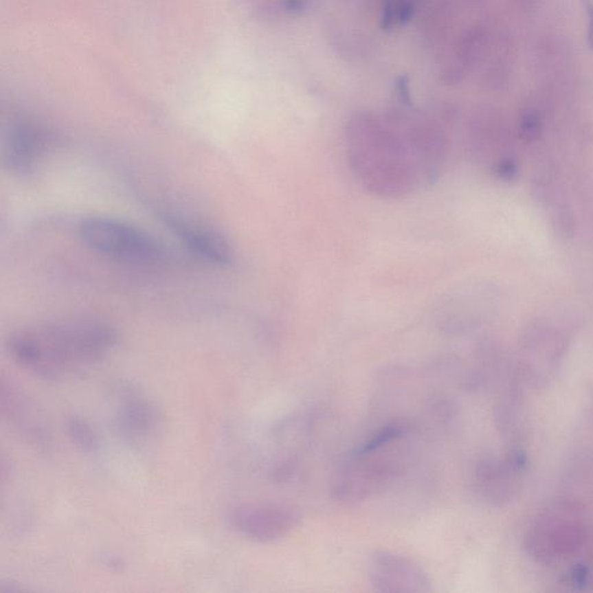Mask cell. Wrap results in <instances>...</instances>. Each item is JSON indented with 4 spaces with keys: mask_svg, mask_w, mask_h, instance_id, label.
<instances>
[{
    "mask_svg": "<svg viewBox=\"0 0 593 593\" xmlns=\"http://www.w3.org/2000/svg\"><path fill=\"white\" fill-rule=\"evenodd\" d=\"M118 343V332L111 324L79 317L20 329L8 337L6 348L23 369L43 379L59 380L102 361Z\"/></svg>",
    "mask_w": 593,
    "mask_h": 593,
    "instance_id": "1",
    "label": "cell"
},
{
    "mask_svg": "<svg viewBox=\"0 0 593 593\" xmlns=\"http://www.w3.org/2000/svg\"><path fill=\"white\" fill-rule=\"evenodd\" d=\"M351 166L365 188L383 197H401L415 188L423 170L407 139L372 118H357L348 133Z\"/></svg>",
    "mask_w": 593,
    "mask_h": 593,
    "instance_id": "2",
    "label": "cell"
},
{
    "mask_svg": "<svg viewBox=\"0 0 593 593\" xmlns=\"http://www.w3.org/2000/svg\"><path fill=\"white\" fill-rule=\"evenodd\" d=\"M412 427L385 424L351 452L333 476L332 494L343 503H359L383 493L410 465Z\"/></svg>",
    "mask_w": 593,
    "mask_h": 593,
    "instance_id": "3",
    "label": "cell"
},
{
    "mask_svg": "<svg viewBox=\"0 0 593 593\" xmlns=\"http://www.w3.org/2000/svg\"><path fill=\"white\" fill-rule=\"evenodd\" d=\"M589 539L585 505L561 497L530 522L524 546L533 560L549 566L579 555Z\"/></svg>",
    "mask_w": 593,
    "mask_h": 593,
    "instance_id": "4",
    "label": "cell"
},
{
    "mask_svg": "<svg viewBox=\"0 0 593 593\" xmlns=\"http://www.w3.org/2000/svg\"><path fill=\"white\" fill-rule=\"evenodd\" d=\"M79 236L92 251L129 265H158L165 248L148 232L126 221L92 216L82 219Z\"/></svg>",
    "mask_w": 593,
    "mask_h": 593,
    "instance_id": "5",
    "label": "cell"
},
{
    "mask_svg": "<svg viewBox=\"0 0 593 593\" xmlns=\"http://www.w3.org/2000/svg\"><path fill=\"white\" fill-rule=\"evenodd\" d=\"M570 344L566 329L550 321L530 324L522 335L513 374L520 385L542 390L552 383L563 364Z\"/></svg>",
    "mask_w": 593,
    "mask_h": 593,
    "instance_id": "6",
    "label": "cell"
},
{
    "mask_svg": "<svg viewBox=\"0 0 593 593\" xmlns=\"http://www.w3.org/2000/svg\"><path fill=\"white\" fill-rule=\"evenodd\" d=\"M302 518V513L293 505L243 503L230 511L227 523L243 538L258 544H273L288 537L300 525Z\"/></svg>",
    "mask_w": 593,
    "mask_h": 593,
    "instance_id": "7",
    "label": "cell"
},
{
    "mask_svg": "<svg viewBox=\"0 0 593 593\" xmlns=\"http://www.w3.org/2000/svg\"><path fill=\"white\" fill-rule=\"evenodd\" d=\"M527 472V457L519 449H508L501 457L480 460L473 474V490L486 504L503 506L523 489Z\"/></svg>",
    "mask_w": 593,
    "mask_h": 593,
    "instance_id": "8",
    "label": "cell"
},
{
    "mask_svg": "<svg viewBox=\"0 0 593 593\" xmlns=\"http://www.w3.org/2000/svg\"><path fill=\"white\" fill-rule=\"evenodd\" d=\"M370 585L380 593L432 592V579L418 562L402 554L379 549L368 561Z\"/></svg>",
    "mask_w": 593,
    "mask_h": 593,
    "instance_id": "9",
    "label": "cell"
},
{
    "mask_svg": "<svg viewBox=\"0 0 593 593\" xmlns=\"http://www.w3.org/2000/svg\"><path fill=\"white\" fill-rule=\"evenodd\" d=\"M161 218L192 254L214 265H229L232 261L229 241L210 225L173 211H164Z\"/></svg>",
    "mask_w": 593,
    "mask_h": 593,
    "instance_id": "10",
    "label": "cell"
},
{
    "mask_svg": "<svg viewBox=\"0 0 593 593\" xmlns=\"http://www.w3.org/2000/svg\"><path fill=\"white\" fill-rule=\"evenodd\" d=\"M48 137L42 130L27 123L10 129L3 145V161L16 175L33 173L37 162L48 150Z\"/></svg>",
    "mask_w": 593,
    "mask_h": 593,
    "instance_id": "11",
    "label": "cell"
},
{
    "mask_svg": "<svg viewBox=\"0 0 593 593\" xmlns=\"http://www.w3.org/2000/svg\"><path fill=\"white\" fill-rule=\"evenodd\" d=\"M1 413L28 442L40 447L49 445V435L26 396L12 383L1 381Z\"/></svg>",
    "mask_w": 593,
    "mask_h": 593,
    "instance_id": "12",
    "label": "cell"
},
{
    "mask_svg": "<svg viewBox=\"0 0 593 593\" xmlns=\"http://www.w3.org/2000/svg\"><path fill=\"white\" fill-rule=\"evenodd\" d=\"M160 414L151 402L131 395L118 407L114 418L118 436L129 443L144 442L160 427Z\"/></svg>",
    "mask_w": 593,
    "mask_h": 593,
    "instance_id": "13",
    "label": "cell"
},
{
    "mask_svg": "<svg viewBox=\"0 0 593 593\" xmlns=\"http://www.w3.org/2000/svg\"><path fill=\"white\" fill-rule=\"evenodd\" d=\"M67 432L78 449L85 454H94L99 449V439L92 427L79 416H71L67 420Z\"/></svg>",
    "mask_w": 593,
    "mask_h": 593,
    "instance_id": "14",
    "label": "cell"
},
{
    "mask_svg": "<svg viewBox=\"0 0 593 593\" xmlns=\"http://www.w3.org/2000/svg\"><path fill=\"white\" fill-rule=\"evenodd\" d=\"M541 118L535 111H528L524 114L519 126V135L525 143H535L541 136Z\"/></svg>",
    "mask_w": 593,
    "mask_h": 593,
    "instance_id": "15",
    "label": "cell"
},
{
    "mask_svg": "<svg viewBox=\"0 0 593 593\" xmlns=\"http://www.w3.org/2000/svg\"><path fill=\"white\" fill-rule=\"evenodd\" d=\"M585 8L586 14L589 18V45L593 50V1L592 0H582Z\"/></svg>",
    "mask_w": 593,
    "mask_h": 593,
    "instance_id": "16",
    "label": "cell"
}]
</instances>
